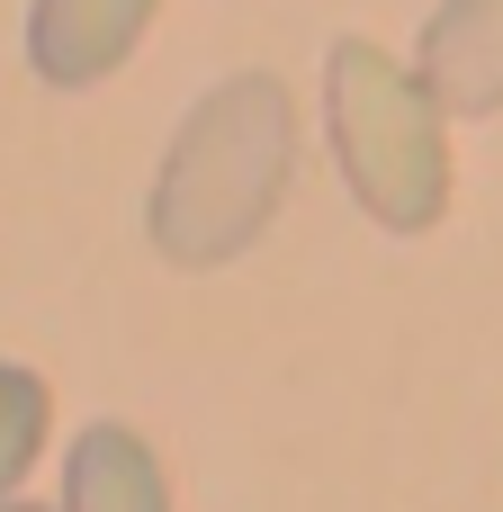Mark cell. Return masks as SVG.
I'll use <instances>...</instances> for the list:
<instances>
[{
    "label": "cell",
    "instance_id": "obj_2",
    "mask_svg": "<svg viewBox=\"0 0 503 512\" xmlns=\"http://www.w3.org/2000/svg\"><path fill=\"white\" fill-rule=\"evenodd\" d=\"M324 117H333V153L351 198L387 225V234H432L450 207V135H441V99L414 63H396L387 45H333L324 63Z\"/></svg>",
    "mask_w": 503,
    "mask_h": 512
},
{
    "label": "cell",
    "instance_id": "obj_5",
    "mask_svg": "<svg viewBox=\"0 0 503 512\" xmlns=\"http://www.w3.org/2000/svg\"><path fill=\"white\" fill-rule=\"evenodd\" d=\"M63 512H171V486H162L153 441L126 432V423H90V432H72V459H63Z\"/></svg>",
    "mask_w": 503,
    "mask_h": 512
},
{
    "label": "cell",
    "instance_id": "obj_4",
    "mask_svg": "<svg viewBox=\"0 0 503 512\" xmlns=\"http://www.w3.org/2000/svg\"><path fill=\"white\" fill-rule=\"evenodd\" d=\"M432 99L450 117H495L503 108V0H441L423 27V63Z\"/></svg>",
    "mask_w": 503,
    "mask_h": 512
},
{
    "label": "cell",
    "instance_id": "obj_6",
    "mask_svg": "<svg viewBox=\"0 0 503 512\" xmlns=\"http://www.w3.org/2000/svg\"><path fill=\"white\" fill-rule=\"evenodd\" d=\"M45 423H54L45 378L18 369V360H0V504H18L27 468H36V450H45Z\"/></svg>",
    "mask_w": 503,
    "mask_h": 512
},
{
    "label": "cell",
    "instance_id": "obj_3",
    "mask_svg": "<svg viewBox=\"0 0 503 512\" xmlns=\"http://www.w3.org/2000/svg\"><path fill=\"white\" fill-rule=\"evenodd\" d=\"M153 9L162 0H36L27 9V63H36V81H54V90L108 81L135 54V36L153 27Z\"/></svg>",
    "mask_w": 503,
    "mask_h": 512
},
{
    "label": "cell",
    "instance_id": "obj_7",
    "mask_svg": "<svg viewBox=\"0 0 503 512\" xmlns=\"http://www.w3.org/2000/svg\"><path fill=\"white\" fill-rule=\"evenodd\" d=\"M0 512H36V504H0Z\"/></svg>",
    "mask_w": 503,
    "mask_h": 512
},
{
    "label": "cell",
    "instance_id": "obj_1",
    "mask_svg": "<svg viewBox=\"0 0 503 512\" xmlns=\"http://www.w3.org/2000/svg\"><path fill=\"white\" fill-rule=\"evenodd\" d=\"M288 180H297V108H288V81H270V72L216 81L180 117V135H171V153L153 171V207H144L153 252L180 261V270H216V261L252 252L270 234Z\"/></svg>",
    "mask_w": 503,
    "mask_h": 512
}]
</instances>
